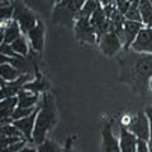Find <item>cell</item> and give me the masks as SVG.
Masks as SVG:
<instances>
[{"label":"cell","instance_id":"obj_29","mask_svg":"<svg viewBox=\"0 0 152 152\" xmlns=\"http://www.w3.org/2000/svg\"><path fill=\"white\" fill-rule=\"evenodd\" d=\"M0 53L9 56V57H17L18 56L9 43H0Z\"/></svg>","mask_w":152,"mask_h":152},{"label":"cell","instance_id":"obj_16","mask_svg":"<svg viewBox=\"0 0 152 152\" xmlns=\"http://www.w3.org/2000/svg\"><path fill=\"white\" fill-rule=\"evenodd\" d=\"M23 89H27V90H31V91L36 93V94H39V93H45L46 90L50 89V83L45 79V76H42L39 74V71L36 70V77L33 81L26 84Z\"/></svg>","mask_w":152,"mask_h":152},{"label":"cell","instance_id":"obj_38","mask_svg":"<svg viewBox=\"0 0 152 152\" xmlns=\"http://www.w3.org/2000/svg\"><path fill=\"white\" fill-rule=\"evenodd\" d=\"M150 152H152V148H150Z\"/></svg>","mask_w":152,"mask_h":152},{"label":"cell","instance_id":"obj_2","mask_svg":"<svg viewBox=\"0 0 152 152\" xmlns=\"http://www.w3.org/2000/svg\"><path fill=\"white\" fill-rule=\"evenodd\" d=\"M38 114L36 118V126L33 131V142L36 145H41L47 138V133L53 128L57 122V109L53 95L43 93L42 99L38 104Z\"/></svg>","mask_w":152,"mask_h":152},{"label":"cell","instance_id":"obj_14","mask_svg":"<svg viewBox=\"0 0 152 152\" xmlns=\"http://www.w3.org/2000/svg\"><path fill=\"white\" fill-rule=\"evenodd\" d=\"M38 109H39V107L37 108V110L34 113L26 118L13 121V124L23 133V136H24V138L27 141H33V131H34V126H36V118L38 114Z\"/></svg>","mask_w":152,"mask_h":152},{"label":"cell","instance_id":"obj_25","mask_svg":"<svg viewBox=\"0 0 152 152\" xmlns=\"http://www.w3.org/2000/svg\"><path fill=\"white\" fill-rule=\"evenodd\" d=\"M38 107H31V108H20V107H17L15 110L13 112V115H12V119L13 121H17V119H22V118H26L28 115L33 114L37 110Z\"/></svg>","mask_w":152,"mask_h":152},{"label":"cell","instance_id":"obj_30","mask_svg":"<svg viewBox=\"0 0 152 152\" xmlns=\"http://www.w3.org/2000/svg\"><path fill=\"white\" fill-rule=\"evenodd\" d=\"M86 1L88 0H71V7H72V9L76 12V14H77L83 9V7L85 5Z\"/></svg>","mask_w":152,"mask_h":152},{"label":"cell","instance_id":"obj_26","mask_svg":"<svg viewBox=\"0 0 152 152\" xmlns=\"http://www.w3.org/2000/svg\"><path fill=\"white\" fill-rule=\"evenodd\" d=\"M126 19L127 20H132V22H142V17L140 13L138 5H131L129 10H128L126 14Z\"/></svg>","mask_w":152,"mask_h":152},{"label":"cell","instance_id":"obj_32","mask_svg":"<svg viewBox=\"0 0 152 152\" xmlns=\"http://www.w3.org/2000/svg\"><path fill=\"white\" fill-rule=\"evenodd\" d=\"M146 114L148 117V121H150V127H151V132H152V108H148L146 110Z\"/></svg>","mask_w":152,"mask_h":152},{"label":"cell","instance_id":"obj_22","mask_svg":"<svg viewBox=\"0 0 152 152\" xmlns=\"http://www.w3.org/2000/svg\"><path fill=\"white\" fill-rule=\"evenodd\" d=\"M107 14L105 12H104V8L100 7L98 9L96 12H95L91 17H90V24H91L94 28H95V31H98L99 28H100L104 23H105L107 20Z\"/></svg>","mask_w":152,"mask_h":152},{"label":"cell","instance_id":"obj_20","mask_svg":"<svg viewBox=\"0 0 152 152\" xmlns=\"http://www.w3.org/2000/svg\"><path fill=\"white\" fill-rule=\"evenodd\" d=\"M100 7L102 5H100L99 0H88V1L85 3V5L83 7V9L77 13L76 18H90Z\"/></svg>","mask_w":152,"mask_h":152},{"label":"cell","instance_id":"obj_13","mask_svg":"<svg viewBox=\"0 0 152 152\" xmlns=\"http://www.w3.org/2000/svg\"><path fill=\"white\" fill-rule=\"evenodd\" d=\"M102 136H103V152H122L119 146V140L113 133L112 123L104 124Z\"/></svg>","mask_w":152,"mask_h":152},{"label":"cell","instance_id":"obj_19","mask_svg":"<svg viewBox=\"0 0 152 152\" xmlns=\"http://www.w3.org/2000/svg\"><path fill=\"white\" fill-rule=\"evenodd\" d=\"M23 72L19 69L14 67L10 64H4L0 65V75H1V79L5 80V81H14L17 80L19 76H20Z\"/></svg>","mask_w":152,"mask_h":152},{"label":"cell","instance_id":"obj_36","mask_svg":"<svg viewBox=\"0 0 152 152\" xmlns=\"http://www.w3.org/2000/svg\"><path fill=\"white\" fill-rule=\"evenodd\" d=\"M146 27H151V28H152V17H151L150 20H148V23L146 24Z\"/></svg>","mask_w":152,"mask_h":152},{"label":"cell","instance_id":"obj_31","mask_svg":"<svg viewBox=\"0 0 152 152\" xmlns=\"http://www.w3.org/2000/svg\"><path fill=\"white\" fill-rule=\"evenodd\" d=\"M137 152H150L148 142L145 140H138V145H137Z\"/></svg>","mask_w":152,"mask_h":152},{"label":"cell","instance_id":"obj_1","mask_svg":"<svg viewBox=\"0 0 152 152\" xmlns=\"http://www.w3.org/2000/svg\"><path fill=\"white\" fill-rule=\"evenodd\" d=\"M132 51V50H131ZM121 80L143 93L152 79V53L127 52L119 61Z\"/></svg>","mask_w":152,"mask_h":152},{"label":"cell","instance_id":"obj_3","mask_svg":"<svg viewBox=\"0 0 152 152\" xmlns=\"http://www.w3.org/2000/svg\"><path fill=\"white\" fill-rule=\"evenodd\" d=\"M13 5H14L13 19L17 20V23L22 29V33L26 36L32 28L36 27L38 19L34 15L33 10L31 8H28V5L24 1H19V0H17V1L13 3Z\"/></svg>","mask_w":152,"mask_h":152},{"label":"cell","instance_id":"obj_37","mask_svg":"<svg viewBox=\"0 0 152 152\" xmlns=\"http://www.w3.org/2000/svg\"><path fill=\"white\" fill-rule=\"evenodd\" d=\"M150 89L152 90V79H151V81H150Z\"/></svg>","mask_w":152,"mask_h":152},{"label":"cell","instance_id":"obj_24","mask_svg":"<svg viewBox=\"0 0 152 152\" xmlns=\"http://www.w3.org/2000/svg\"><path fill=\"white\" fill-rule=\"evenodd\" d=\"M1 137H22V138H24L23 133L13 123L1 126Z\"/></svg>","mask_w":152,"mask_h":152},{"label":"cell","instance_id":"obj_18","mask_svg":"<svg viewBox=\"0 0 152 152\" xmlns=\"http://www.w3.org/2000/svg\"><path fill=\"white\" fill-rule=\"evenodd\" d=\"M27 39H28V38L23 34V36H20L18 39H15L10 45L12 48L14 50V52H15L17 55H20V56H24V57L29 56L32 47H29L31 45H29V42H28Z\"/></svg>","mask_w":152,"mask_h":152},{"label":"cell","instance_id":"obj_35","mask_svg":"<svg viewBox=\"0 0 152 152\" xmlns=\"http://www.w3.org/2000/svg\"><path fill=\"white\" fill-rule=\"evenodd\" d=\"M148 146H150V148H152V132H151V136H150V140H148Z\"/></svg>","mask_w":152,"mask_h":152},{"label":"cell","instance_id":"obj_11","mask_svg":"<svg viewBox=\"0 0 152 152\" xmlns=\"http://www.w3.org/2000/svg\"><path fill=\"white\" fill-rule=\"evenodd\" d=\"M138 138L126 126L119 124V146L122 152H137Z\"/></svg>","mask_w":152,"mask_h":152},{"label":"cell","instance_id":"obj_6","mask_svg":"<svg viewBox=\"0 0 152 152\" xmlns=\"http://www.w3.org/2000/svg\"><path fill=\"white\" fill-rule=\"evenodd\" d=\"M52 18L56 23L58 24H64L67 27H72L76 22V12L71 7V0H61L57 3L53 8V13H52Z\"/></svg>","mask_w":152,"mask_h":152},{"label":"cell","instance_id":"obj_5","mask_svg":"<svg viewBox=\"0 0 152 152\" xmlns=\"http://www.w3.org/2000/svg\"><path fill=\"white\" fill-rule=\"evenodd\" d=\"M74 31L76 39L81 43H98V34L95 28L90 24V18H76Z\"/></svg>","mask_w":152,"mask_h":152},{"label":"cell","instance_id":"obj_23","mask_svg":"<svg viewBox=\"0 0 152 152\" xmlns=\"http://www.w3.org/2000/svg\"><path fill=\"white\" fill-rule=\"evenodd\" d=\"M62 151H64L62 147L56 141H52V140H46L41 145H38V148H37V152H62Z\"/></svg>","mask_w":152,"mask_h":152},{"label":"cell","instance_id":"obj_15","mask_svg":"<svg viewBox=\"0 0 152 152\" xmlns=\"http://www.w3.org/2000/svg\"><path fill=\"white\" fill-rule=\"evenodd\" d=\"M18 107L20 108H31L36 107L37 104H39V96L38 94L31 91L27 89H22L18 93Z\"/></svg>","mask_w":152,"mask_h":152},{"label":"cell","instance_id":"obj_9","mask_svg":"<svg viewBox=\"0 0 152 152\" xmlns=\"http://www.w3.org/2000/svg\"><path fill=\"white\" fill-rule=\"evenodd\" d=\"M27 38L29 41V45L32 47V50L37 52V53H41L43 51V46H45V24L41 19H38L37 24L34 28L27 33Z\"/></svg>","mask_w":152,"mask_h":152},{"label":"cell","instance_id":"obj_7","mask_svg":"<svg viewBox=\"0 0 152 152\" xmlns=\"http://www.w3.org/2000/svg\"><path fill=\"white\" fill-rule=\"evenodd\" d=\"M98 46L103 53L108 57L117 55L123 48L121 38L115 33H105V34H103L98 39Z\"/></svg>","mask_w":152,"mask_h":152},{"label":"cell","instance_id":"obj_21","mask_svg":"<svg viewBox=\"0 0 152 152\" xmlns=\"http://www.w3.org/2000/svg\"><path fill=\"white\" fill-rule=\"evenodd\" d=\"M138 9L142 17V23L146 26L152 17V4L150 0H140Z\"/></svg>","mask_w":152,"mask_h":152},{"label":"cell","instance_id":"obj_10","mask_svg":"<svg viewBox=\"0 0 152 152\" xmlns=\"http://www.w3.org/2000/svg\"><path fill=\"white\" fill-rule=\"evenodd\" d=\"M20 36H23V33L17 20L10 19V20H7V22H1V38H0V43L12 45Z\"/></svg>","mask_w":152,"mask_h":152},{"label":"cell","instance_id":"obj_28","mask_svg":"<svg viewBox=\"0 0 152 152\" xmlns=\"http://www.w3.org/2000/svg\"><path fill=\"white\" fill-rule=\"evenodd\" d=\"M22 140H26V138H22V137H1V150H5L7 147L17 143V142Z\"/></svg>","mask_w":152,"mask_h":152},{"label":"cell","instance_id":"obj_12","mask_svg":"<svg viewBox=\"0 0 152 152\" xmlns=\"http://www.w3.org/2000/svg\"><path fill=\"white\" fill-rule=\"evenodd\" d=\"M145 27L142 22H132V20H126L124 28H123V48L129 50L132 43L138 36L140 31Z\"/></svg>","mask_w":152,"mask_h":152},{"label":"cell","instance_id":"obj_27","mask_svg":"<svg viewBox=\"0 0 152 152\" xmlns=\"http://www.w3.org/2000/svg\"><path fill=\"white\" fill-rule=\"evenodd\" d=\"M26 143H27V140H22V141L17 142V143L7 147L5 150H1V152H19L20 150H23L26 147Z\"/></svg>","mask_w":152,"mask_h":152},{"label":"cell","instance_id":"obj_8","mask_svg":"<svg viewBox=\"0 0 152 152\" xmlns=\"http://www.w3.org/2000/svg\"><path fill=\"white\" fill-rule=\"evenodd\" d=\"M129 50L138 52V53H152V28L151 27L142 28Z\"/></svg>","mask_w":152,"mask_h":152},{"label":"cell","instance_id":"obj_33","mask_svg":"<svg viewBox=\"0 0 152 152\" xmlns=\"http://www.w3.org/2000/svg\"><path fill=\"white\" fill-rule=\"evenodd\" d=\"M99 1H100V4L103 7H107V5H109V4H112L114 0H99Z\"/></svg>","mask_w":152,"mask_h":152},{"label":"cell","instance_id":"obj_17","mask_svg":"<svg viewBox=\"0 0 152 152\" xmlns=\"http://www.w3.org/2000/svg\"><path fill=\"white\" fill-rule=\"evenodd\" d=\"M28 8L32 10H38L41 13H50L51 9L53 8V4H57L56 0H23Z\"/></svg>","mask_w":152,"mask_h":152},{"label":"cell","instance_id":"obj_34","mask_svg":"<svg viewBox=\"0 0 152 152\" xmlns=\"http://www.w3.org/2000/svg\"><path fill=\"white\" fill-rule=\"evenodd\" d=\"M19 152H37V150H34V148H31V147H24V148L20 150Z\"/></svg>","mask_w":152,"mask_h":152},{"label":"cell","instance_id":"obj_4","mask_svg":"<svg viewBox=\"0 0 152 152\" xmlns=\"http://www.w3.org/2000/svg\"><path fill=\"white\" fill-rule=\"evenodd\" d=\"M122 124L126 126L134 136H137L138 140H145L148 142L151 136V127H150V121L146 112L137 113L134 117L129 118L126 123H122Z\"/></svg>","mask_w":152,"mask_h":152}]
</instances>
